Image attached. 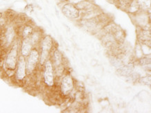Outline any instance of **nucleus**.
Here are the masks:
<instances>
[{"instance_id":"obj_1","label":"nucleus","mask_w":151,"mask_h":113,"mask_svg":"<svg viewBox=\"0 0 151 113\" xmlns=\"http://www.w3.org/2000/svg\"><path fill=\"white\" fill-rule=\"evenodd\" d=\"M17 60H18V45L15 43L6 56L4 60L6 69L11 72L15 71L17 67Z\"/></svg>"},{"instance_id":"obj_2","label":"nucleus","mask_w":151,"mask_h":113,"mask_svg":"<svg viewBox=\"0 0 151 113\" xmlns=\"http://www.w3.org/2000/svg\"><path fill=\"white\" fill-rule=\"evenodd\" d=\"M52 47V39L50 36H46L42 41L41 45V53L40 57V63L41 65H43L45 61L47 60V57L49 55Z\"/></svg>"},{"instance_id":"obj_3","label":"nucleus","mask_w":151,"mask_h":113,"mask_svg":"<svg viewBox=\"0 0 151 113\" xmlns=\"http://www.w3.org/2000/svg\"><path fill=\"white\" fill-rule=\"evenodd\" d=\"M27 57V61L26 62L27 73L31 74L36 69L38 61H39V52H38V51L36 48H34L30 51L29 54Z\"/></svg>"},{"instance_id":"obj_4","label":"nucleus","mask_w":151,"mask_h":113,"mask_svg":"<svg viewBox=\"0 0 151 113\" xmlns=\"http://www.w3.org/2000/svg\"><path fill=\"white\" fill-rule=\"evenodd\" d=\"M62 13L69 19H77L79 17V10L72 3L66 4L62 7Z\"/></svg>"},{"instance_id":"obj_5","label":"nucleus","mask_w":151,"mask_h":113,"mask_svg":"<svg viewBox=\"0 0 151 113\" xmlns=\"http://www.w3.org/2000/svg\"><path fill=\"white\" fill-rule=\"evenodd\" d=\"M45 65V68H44V80L45 83L48 86H52L54 85V74H53V67L51 61L50 60H47Z\"/></svg>"},{"instance_id":"obj_6","label":"nucleus","mask_w":151,"mask_h":113,"mask_svg":"<svg viewBox=\"0 0 151 113\" xmlns=\"http://www.w3.org/2000/svg\"><path fill=\"white\" fill-rule=\"evenodd\" d=\"M16 78L18 80H22L26 77L27 69L25 57L21 55L18 57L16 67Z\"/></svg>"},{"instance_id":"obj_7","label":"nucleus","mask_w":151,"mask_h":113,"mask_svg":"<svg viewBox=\"0 0 151 113\" xmlns=\"http://www.w3.org/2000/svg\"><path fill=\"white\" fill-rule=\"evenodd\" d=\"M73 78L70 75L65 76L62 79L61 84V92L64 95H68L73 89Z\"/></svg>"},{"instance_id":"obj_8","label":"nucleus","mask_w":151,"mask_h":113,"mask_svg":"<svg viewBox=\"0 0 151 113\" xmlns=\"http://www.w3.org/2000/svg\"><path fill=\"white\" fill-rule=\"evenodd\" d=\"M33 45L31 42L29 38H23L22 42V45H21V55L24 57H27L29 54L30 51L33 49Z\"/></svg>"},{"instance_id":"obj_9","label":"nucleus","mask_w":151,"mask_h":113,"mask_svg":"<svg viewBox=\"0 0 151 113\" xmlns=\"http://www.w3.org/2000/svg\"><path fill=\"white\" fill-rule=\"evenodd\" d=\"M133 70H134V65L132 64H129L127 65H125L119 69L117 72L120 76H128L131 75Z\"/></svg>"},{"instance_id":"obj_10","label":"nucleus","mask_w":151,"mask_h":113,"mask_svg":"<svg viewBox=\"0 0 151 113\" xmlns=\"http://www.w3.org/2000/svg\"><path fill=\"white\" fill-rule=\"evenodd\" d=\"M15 37V30L13 26H9L7 28L5 33V42L6 45H10L13 43Z\"/></svg>"},{"instance_id":"obj_11","label":"nucleus","mask_w":151,"mask_h":113,"mask_svg":"<svg viewBox=\"0 0 151 113\" xmlns=\"http://www.w3.org/2000/svg\"><path fill=\"white\" fill-rule=\"evenodd\" d=\"M140 9V3L139 0H132L130 4H129L127 12L129 13H135L139 11Z\"/></svg>"},{"instance_id":"obj_12","label":"nucleus","mask_w":151,"mask_h":113,"mask_svg":"<svg viewBox=\"0 0 151 113\" xmlns=\"http://www.w3.org/2000/svg\"><path fill=\"white\" fill-rule=\"evenodd\" d=\"M33 31H34V28H33L32 26H29V25L25 26L23 28V30L22 32V38H26L29 37V36L32 35Z\"/></svg>"},{"instance_id":"obj_13","label":"nucleus","mask_w":151,"mask_h":113,"mask_svg":"<svg viewBox=\"0 0 151 113\" xmlns=\"http://www.w3.org/2000/svg\"><path fill=\"white\" fill-rule=\"evenodd\" d=\"M54 57H55V60L56 62V64L57 65H60V63L61 62V54L58 50H56L54 53Z\"/></svg>"},{"instance_id":"obj_14","label":"nucleus","mask_w":151,"mask_h":113,"mask_svg":"<svg viewBox=\"0 0 151 113\" xmlns=\"http://www.w3.org/2000/svg\"><path fill=\"white\" fill-rule=\"evenodd\" d=\"M68 1H70L73 4V3H79L81 2V1H84V0H68Z\"/></svg>"},{"instance_id":"obj_15","label":"nucleus","mask_w":151,"mask_h":113,"mask_svg":"<svg viewBox=\"0 0 151 113\" xmlns=\"http://www.w3.org/2000/svg\"><path fill=\"white\" fill-rule=\"evenodd\" d=\"M1 18H2V13L0 12V20H1Z\"/></svg>"},{"instance_id":"obj_16","label":"nucleus","mask_w":151,"mask_h":113,"mask_svg":"<svg viewBox=\"0 0 151 113\" xmlns=\"http://www.w3.org/2000/svg\"><path fill=\"white\" fill-rule=\"evenodd\" d=\"M60 1H68V0H60Z\"/></svg>"}]
</instances>
